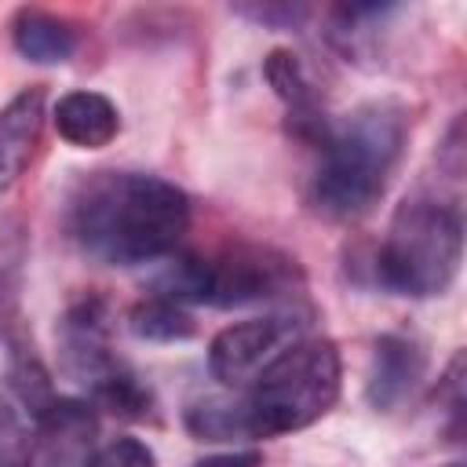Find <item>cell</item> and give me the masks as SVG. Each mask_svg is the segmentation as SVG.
<instances>
[{"mask_svg": "<svg viewBox=\"0 0 467 467\" xmlns=\"http://www.w3.org/2000/svg\"><path fill=\"white\" fill-rule=\"evenodd\" d=\"M36 434L44 438L51 467H88L91 438H95V409L80 398H55L36 420Z\"/></svg>", "mask_w": 467, "mask_h": 467, "instance_id": "9", "label": "cell"}, {"mask_svg": "<svg viewBox=\"0 0 467 467\" xmlns=\"http://www.w3.org/2000/svg\"><path fill=\"white\" fill-rule=\"evenodd\" d=\"M0 317H4V277H0Z\"/></svg>", "mask_w": 467, "mask_h": 467, "instance_id": "20", "label": "cell"}, {"mask_svg": "<svg viewBox=\"0 0 467 467\" xmlns=\"http://www.w3.org/2000/svg\"><path fill=\"white\" fill-rule=\"evenodd\" d=\"M234 11L266 29H299L310 15V7H303V4H237Z\"/></svg>", "mask_w": 467, "mask_h": 467, "instance_id": "18", "label": "cell"}, {"mask_svg": "<svg viewBox=\"0 0 467 467\" xmlns=\"http://www.w3.org/2000/svg\"><path fill=\"white\" fill-rule=\"evenodd\" d=\"M339 387L343 365L336 343L321 336L296 339L237 398L248 441L281 438L317 423L339 401Z\"/></svg>", "mask_w": 467, "mask_h": 467, "instance_id": "4", "label": "cell"}, {"mask_svg": "<svg viewBox=\"0 0 467 467\" xmlns=\"http://www.w3.org/2000/svg\"><path fill=\"white\" fill-rule=\"evenodd\" d=\"M449 467H463V463H449Z\"/></svg>", "mask_w": 467, "mask_h": 467, "instance_id": "21", "label": "cell"}, {"mask_svg": "<svg viewBox=\"0 0 467 467\" xmlns=\"http://www.w3.org/2000/svg\"><path fill=\"white\" fill-rule=\"evenodd\" d=\"M128 328H131V336H139L146 343H182L197 332L186 306L175 299H164V296H150V299L135 303L128 314Z\"/></svg>", "mask_w": 467, "mask_h": 467, "instance_id": "15", "label": "cell"}, {"mask_svg": "<svg viewBox=\"0 0 467 467\" xmlns=\"http://www.w3.org/2000/svg\"><path fill=\"white\" fill-rule=\"evenodd\" d=\"M303 285L296 259L263 244H226L204 255H179L157 277V296L197 306H252L292 296Z\"/></svg>", "mask_w": 467, "mask_h": 467, "instance_id": "5", "label": "cell"}, {"mask_svg": "<svg viewBox=\"0 0 467 467\" xmlns=\"http://www.w3.org/2000/svg\"><path fill=\"white\" fill-rule=\"evenodd\" d=\"M463 259L460 208L434 193H412L398 204L379 248L372 252V281L390 296H445Z\"/></svg>", "mask_w": 467, "mask_h": 467, "instance_id": "3", "label": "cell"}, {"mask_svg": "<svg viewBox=\"0 0 467 467\" xmlns=\"http://www.w3.org/2000/svg\"><path fill=\"white\" fill-rule=\"evenodd\" d=\"M33 460H36L33 420L22 416L11 394H0V467H33Z\"/></svg>", "mask_w": 467, "mask_h": 467, "instance_id": "16", "label": "cell"}, {"mask_svg": "<svg viewBox=\"0 0 467 467\" xmlns=\"http://www.w3.org/2000/svg\"><path fill=\"white\" fill-rule=\"evenodd\" d=\"M427 376V350L416 336L383 332L372 343L368 372H365V401L376 412L398 409Z\"/></svg>", "mask_w": 467, "mask_h": 467, "instance_id": "8", "label": "cell"}, {"mask_svg": "<svg viewBox=\"0 0 467 467\" xmlns=\"http://www.w3.org/2000/svg\"><path fill=\"white\" fill-rule=\"evenodd\" d=\"M11 44L22 58L36 66H62L77 55V29L55 11L18 7L11 18Z\"/></svg>", "mask_w": 467, "mask_h": 467, "instance_id": "12", "label": "cell"}, {"mask_svg": "<svg viewBox=\"0 0 467 467\" xmlns=\"http://www.w3.org/2000/svg\"><path fill=\"white\" fill-rule=\"evenodd\" d=\"M398 4H339L328 11V40L347 55V58H361L372 51V36L376 26H383L390 15H398Z\"/></svg>", "mask_w": 467, "mask_h": 467, "instance_id": "14", "label": "cell"}, {"mask_svg": "<svg viewBox=\"0 0 467 467\" xmlns=\"http://www.w3.org/2000/svg\"><path fill=\"white\" fill-rule=\"evenodd\" d=\"M88 467H157V452L142 438H109L88 460Z\"/></svg>", "mask_w": 467, "mask_h": 467, "instance_id": "17", "label": "cell"}, {"mask_svg": "<svg viewBox=\"0 0 467 467\" xmlns=\"http://www.w3.org/2000/svg\"><path fill=\"white\" fill-rule=\"evenodd\" d=\"M296 339H303V321L296 314H266L226 325L208 343V372L223 387H248Z\"/></svg>", "mask_w": 467, "mask_h": 467, "instance_id": "7", "label": "cell"}, {"mask_svg": "<svg viewBox=\"0 0 467 467\" xmlns=\"http://www.w3.org/2000/svg\"><path fill=\"white\" fill-rule=\"evenodd\" d=\"M263 456L255 449H244V452H226V456H212V460H201L197 467H259Z\"/></svg>", "mask_w": 467, "mask_h": 467, "instance_id": "19", "label": "cell"}, {"mask_svg": "<svg viewBox=\"0 0 467 467\" xmlns=\"http://www.w3.org/2000/svg\"><path fill=\"white\" fill-rule=\"evenodd\" d=\"M7 390L29 412V420H36L58 398L55 387H51V372L44 368L33 343H26L22 336L7 339Z\"/></svg>", "mask_w": 467, "mask_h": 467, "instance_id": "13", "label": "cell"}, {"mask_svg": "<svg viewBox=\"0 0 467 467\" xmlns=\"http://www.w3.org/2000/svg\"><path fill=\"white\" fill-rule=\"evenodd\" d=\"M44 131V88L18 91L0 109V193L18 182L29 168Z\"/></svg>", "mask_w": 467, "mask_h": 467, "instance_id": "10", "label": "cell"}, {"mask_svg": "<svg viewBox=\"0 0 467 467\" xmlns=\"http://www.w3.org/2000/svg\"><path fill=\"white\" fill-rule=\"evenodd\" d=\"M55 131L77 150H102L120 131V113L102 91H66L51 109Z\"/></svg>", "mask_w": 467, "mask_h": 467, "instance_id": "11", "label": "cell"}, {"mask_svg": "<svg viewBox=\"0 0 467 467\" xmlns=\"http://www.w3.org/2000/svg\"><path fill=\"white\" fill-rule=\"evenodd\" d=\"M409 139V109L398 99H372L328 120L317 150L310 201L328 219L365 215L387 190Z\"/></svg>", "mask_w": 467, "mask_h": 467, "instance_id": "2", "label": "cell"}, {"mask_svg": "<svg viewBox=\"0 0 467 467\" xmlns=\"http://www.w3.org/2000/svg\"><path fill=\"white\" fill-rule=\"evenodd\" d=\"M58 365L62 372L88 390L91 405H102L124 420H146L153 412L150 387L135 368L113 350L109 306L99 296L77 299L58 321Z\"/></svg>", "mask_w": 467, "mask_h": 467, "instance_id": "6", "label": "cell"}, {"mask_svg": "<svg viewBox=\"0 0 467 467\" xmlns=\"http://www.w3.org/2000/svg\"><path fill=\"white\" fill-rule=\"evenodd\" d=\"M186 230V190L150 171H88L66 197L69 241L102 266L157 263Z\"/></svg>", "mask_w": 467, "mask_h": 467, "instance_id": "1", "label": "cell"}]
</instances>
